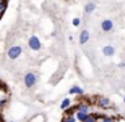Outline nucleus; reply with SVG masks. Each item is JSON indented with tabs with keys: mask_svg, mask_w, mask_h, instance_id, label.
I'll list each match as a JSON object with an SVG mask.
<instances>
[{
	"mask_svg": "<svg viewBox=\"0 0 125 122\" xmlns=\"http://www.w3.org/2000/svg\"><path fill=\"white\" fill-rule=\"evenodd\" d=\"M118 67L120 68H125V62H120L118 63Z\"/></svg>",
	"mask_w": 125,
	"mask_h": 122,
	"instance_id": "nucleus-19",
	"label": "nucleus"
},
{
	"mask_svg": "<svg viewBox=\"0 0 125 122\" xmlns=\"http://www.w3.org/2000/svg\"><path fill=\"white\" fill-rule=\"evenodd\" d=\"M98 106H100L101 109H106V107H109L110 106V99L109 98H106V97H100L98 98Z\"/></svg>",
	"mask_w": 125,
	"mask_h": 122,
	"instance_id": "nucleus-7",
	"label": "nucleus"
},
{
	"mask_svg": "<svg viewBox=\"0 0 125 122\" xmlns=\"http://www.w3.org/2000/svg\"><path fill=\"white\" fill-rule=\"evenodd\" d=\"M124 103H125V97H124Z\"/></svg>",
	"mask_w": 125,
	"mask_h": 122,
	"instance_id": "nucleus-20",
	"label": "nucleus"
},
{
	"mask_svg": "<svg viewBox=\"0 0 125 122\" xmlns=\"http://www.w3.org/2000/svg\"><path fill=\"white\" fill-rule=\"evenodd\" d=\"M0 1H1V0H0Z\"/></svg>",
	"mask_w": 125,
	"mask_h": 122,
	"instance_id": "nucleus-21",
	"label": "nucleus"
},
{
	"mask_svg": "<svg viewBox=\"0 0 125 122\" xmlns=\"http://www.w3.org/2000/svg\"><path fill=\"white\" fill-rule=\"evenodd\" d=\"M85 122H97V119L93 117V114H89V117L86 118V121H85Z\"/></svg>",
	"mask_w": 125,
	"mask_h": 122,
	"instance_id": "nucleus-17",
	"label": "nucleus"
},
{
	"mask_svg": "<svg viewBox=\"0 0 125 122\" xmlns=\"http://www.w3.org/2000/svg\"><path fill=\"white\" fill-rule=\"evenodd\" d=\"M36 81H38V76H36L35 73H26V75L23 76V82H24V86L31 89L36 84Z\"/></svg>",
	"mask_w": 125,
	"mask_h": 122,
	"instance_id": "nucleus-1",
	"label": "nucleus"
},
{
	"mask_svg": "<svg viewBox=\"0 0 125 122\" xmlns=\"http://www.w3.org/2000/svg\"><path fill=\"white\" fill-rule=\"evenodd\" d=\"M101 122H114V119L112 117H102L101 118Z\"/></svg>",
	"mask_w": 125,
	"mask_h": 122,
	"instance_id": "nucleus-16",
	"label": "nucleus"
},
{
	"mask_svg": "<svg viewBox=\"0 0 125 122\" xmlns=\"http://www.w3.org/2000/svg\"><path fill=\"white\" fill-rule=\"evenodd\" d=\"M94 9H95V4L93 3V1H89V3L85 6V12H86V14H92Z\"/></svg>",
	"mask_w": 125,
	"mask_h": 122,
	"instance_id": "nucleus-10",
	"label": "nucleus"
},
{
	"mask_svg": "<svg viewBox=\"0 0 125 122\" xmlns=\"http://www.w3.org/2000/svg\"><path fill=\"white\" fill-rule=\"evenodd\" d=\"M28 47H30L32 51H39L42 48V43L39 40V38L36 35H31L28 38Z\"/></svg>",
	"mask_w": 125,
	"mask_h": 122,
	"instance_id": "nucleus-3",
	"label": "nucleus"
},
{
	"mask_svg": "<svg viewBox=\"0 0 125 122\" xmlns=\"http://www.w3.org/2000/svg\"><path fill=\"white\" fill-rule=\"evenodd\" d=\"M89 105H86V103H79L77 106V111H82V113H89Z\"/></svg>",
	"mask_w": 125,
	"mask_h": 122,
	"instance_id": "nucleus-12",
	"label": "nucleus"
},
{
	"mask_svg": "<svg viewBox=\"0 0 125 122\" xmlns=\"http://www.w3.org/2000/svg\"><path fill=\"white\" fill-rule=\"evenodd\" d=\"M74 111H77V106H75V107L66 109V115H74Z\"/></svg>",
	"mask_w": 125,
	"mask_h": 122,
	"instance_id": "nucleus-14",
	"label": "nucleus"
},
{
	"mask_svg": "<svg viewBox=\"0 0 125 122\" xmlns=\"http://www.w3.org/2000/svg\"><path fill=\"white\" fill-rule=\"evenodd\" d=\"M89 39H90V34H89V31L87 30H82V32L79 34V44H85V43H87L89 42Z\"/></svg>",
	"mask_w": 125,
	"mask_h": 122,
	"instance_id": "nucleus-5",
	"label": "nucleus"
},
{
	"mask_svg": "<svg viewBox=\"0 0 125 122\" xmlns=\"http://www.w3.org/2000/svg\"><path fill=\"white\" fill-rule=\"evenodd\" d=\"M6 102H7L6 99H3V98H0V110H1V109L4 107V105H6Z\"/></svg>",
	"mask_w": 125,
	"mask_h": 122,
	"instance_id": "nucleus-18",
	"label": "nucleus"
},
{
	"mask_svg": "<svg viewBox=\"0 0 125 122\" xmlns=\"http://www.w3.org/2000/svg\"><path fill=\"white\" fill-rule=\"evenodd\" d=\"M71 106V101L69 99V98H65V99L61 102V110H66V109H69Z\"/></svg>",
	"mask_w": 125,
	"mask_h": 122,
	"instance_id": "nucleus-11",
	"label": "nucleus"
},
{
	"mask_svg": "<svg viewBox=\"0 0 125 122\" xmlns=\"http://www.w3.org/2000/svg\"><path fill=\"white\" fill-rule=\"evenodd\" d=\"M83 93H85L83 89L79 86H73L69 89V94H71V95H83Z\"/></svg>",
	"mask_w": 125,
	"mask_h": 122,
	"instance_id": "nucleus-8",
	"label": "nucleus"
},
{
	"mask_svg": "<svg viewBox=\"0 0 125 122\" xmlns=\"http://www.w3.org/2000/svg\"><path fill=\"white\" fill-rule=\"evenodd\" d=\"M87 117H89V113H82V111H77V113H75V118H77V121L85 122Z\"/></svg>",
	"mask_w": 125,
	"mask_h": 122,
	"instance_id": "nucleus-9",
	"label": "nucleus"
},
{
	"mask_svg": "<svg viewBox=\"0 0 125 122\" xmlns=\"http://www.w3.org/2000/svg\"><path fill=\"white\" fill-rule=\"evenodd\" d=\"M114 52H116V50H114V47L110 46V44H106V46L102 47V54L105 55V56H113Z\"/></svg>",
	"mask_w": 125,
	"mask_h": 122,
	"instance_id": "nucleus-6",
	"label": "nucleus"
},
{
	"mask_svg": "<svg viewBox=\"0 0 125 122\" xmlns=\"http://www.w3.org/2000/svg\"><path fill=\"white\" fill-rule=\"evenodd\" d=\"M22 52H23V48L20 46H12V47H10L8 51H7V56H8L10 59L15 60L22 55Z\"/></svg>",
	"mask_w": 125,
	"mask_h": 122,
	"instance_id": "nucleus-2",
	"label": "nucleus"
},
{
	"mask_svg": "<svg viewBox=\"0 0 125 122\" xmlns=\"http://www.w3.org/2000/svg\"><path fill=\"white\" fill-rule=\"evenodd\" d=\"M62 122H77V118H75V115H66L62 119Z\"/></svg>",
	"mask_w": 125,
	"mask_h": 122,
	"instance_id": "nucleus-13",
	"label": "nucleus"
},
{
	"mask_svg": "<svg viewBox=\"0 0 125 122\" xmlns=\"http://www.w3.org/2000/svg\"><path fill=\"white\" fill-rule=\"evenodd\" d=\"M71 23H73V26H74V27H78V26L81 24V19H79V18H74V19H73V22H71Z\"/></svg>",
	"mask_w": 125,
	"mask_h": 122,
	"instance_id": "nucleus-15",
	"label": "nucleus"
},
{
	"mask_svg": "<svg viewBox=\"0 0 125 122\" xmlns=\"http://www.w3.org/2000/svg\"><path fill=\"white\" fill-rule=\"evenodd\" d=\"M101 30L104 31V32H110L112 30H113V22H112L110 19H105L101 22Z\"/></svg>",
	"mask_w": 125,
	"mask_h": 122,
	"instance_id": "nucleus-4",
	"label": "nucleus"
}]
</instances>
